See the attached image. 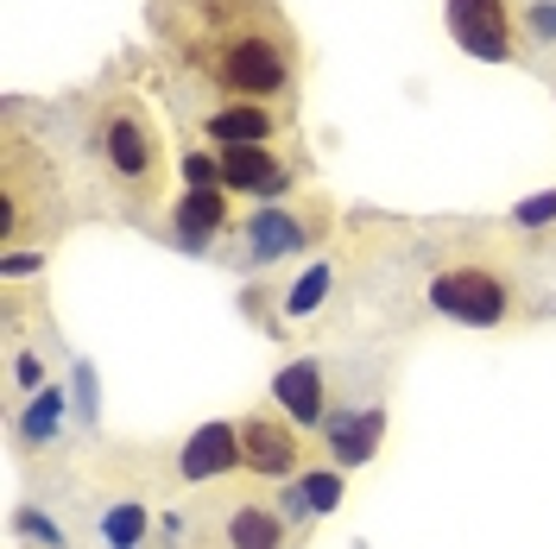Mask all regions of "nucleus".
I'll return each mask as SVG.
<instances>
[{
	"label": "nucleus",
	"instance_id": "nucleus-1",
	"mask_svg": "<svg viewBox=\"0 0 556 549\" xmlns=\"http://www.w3.org/2000/svg\"><path fill=\"white\" fill-rule=\"evenodd\" d=\"M430 304L443 316H455V322H468V329H493V322L513 316V291L486 266H455V272H443L430 284Z\"/></svg>",
	"mask_w": 556,
	"mask_h": 549
},
{
	"label": "nucleus",
	"instance_id": "nucleus-2",
	"mask_svg": "<svg viewBox=\"0 0 556 549\" xmlns=\"http://www.w3.org/2000/svg\"><path fill=\"white\" fill-rule=\"evenodd\" d=\"M222 82L235 95H278L291 82V64H285V38H260V33H241L222 44Z\"/></svg>",
	"mask_w": 556,
	"mask_h": 549
},
{
	"label": "nucleus",
	"instance_id": "nucleus-3",
	"mask_svg": "<svg viewBox=\"0 0 556 549\" xmlns=\"http://www.w3.org/2000/svg\"><path fill=\"white\" fill-rule=\"evenodd\" d=\"M450 33L468 58H513V20H506V0H450Z\"/></svg>",
	"mask_w": 556,
	"mask_h": 549
},
{
	"label": "nucleus",
	"instance_id": "nucleus-4",
	"mask_svg": "<svg viewBox=\"0 0 556 549\" xmlns=\"http://www.w3.org/2000/svg\"><path fill=\"white\" fill-rule=\"evenodd\" d=\"M241 461L253 474L285 481V474L298 468V436H291V423H285V417H247L241 423Z\"/></svg>",
	"mask_w": 556,
	"mask_h": 549
},
{
	"label": "nucleus",
	"instance_id": "nucleus-5",
	"mask_svg": "<svg viewBox=\"0 0 556 549\" xmlns=\"http://www.w3.org/2000/svg\"><path fill=\"white\" fill-rule=\"evenodd\" d=\"M108 165L127 177V183H139V177H152V165H159V145H152V127L146 120H134V114H108Z\"/></svg>",
	"mask_w": 556,
	"mask_h": 549
},
{
	"label": "nucleus",
	"instance_id": "nucleus-6",
	"mask_svg": "<svg viewBox=\"0 0 556 549\" xmlns=\"http://www.w3.org/2000/svg\"><path fill=\"white\" fill-rule=\"evenodd\" d=\"M241 461V423H203L190 443H184V481H208V474H228Z\"/></svg>",
	"mask_w": 556,
	"mask_h": 549
},
{
	"label": "nucleus",
	"instance_id": "nucleus-7",
	"mask_svg": "<svg viewBox=\"0 0 556 549\" xmlns=\"http://www.w3.org/2000/svg\"><path fill=\"white\" fill-rule=\"evenodd\" d=\"M222 183H228V190H247V196H278L291 177L273 165L266 145H228V152H222Z\"/></svg>",
	"mask_w": 556,
	"mask_h": 549
},
{
	"label": "nucleus",
	"instance_id": "nucleus-8",
	"mask_svg": "<svg viewBox=\"0 0 556 549\" xmlns=\"http://www.w3.org/2000/svg\"><path fill=\"white\" fill-rule=\"evenodd\" d=\"M273 398L278 411L291 417V423H323V367L316 360H298V367H285V373L273 379Z\"/></svg>",
	"mask_w": 556,
	"mask_h": 549
},
{
	"label": "nucleus",
	"instance_id": "nucleus-9",
	"mask_svg": "<svg viewBox=\"0 0 556 549\" xmlns=\"http://www.w3.org/2000/svg\"><path fill=\"white\" fill-rule=\"evenodd\" d=\"M247 259L253 266H266V259H285V253H298L304 246V221L298 215H285V208H260L253 221H247Z\"/></svg>",
	"mask_w": 556,
	"mask_h": 549
},
{
	"label": "nucleus",
	"instance_id": "nucleus-10",
	"mask_svg": "<svg viewBox=\"0 0 556 549\" xmlns=\"http://www.w3.org/2000/svg\"><path fill=\"white\" fill-rule=\"evenodd\" d=\"M380 436H386V417H380V411L336 417V430H329V455H336L342 468H361V461H374Z\"/></svg>",
	"mask_w": 556,
	"mask_h": 549
},
{
	"label": "nucleus",
	"instance_id": "nucleus-11",
	"mask_svg": "<svg viewBox=\"0 0 556 549\" xmlns=\"http://www.w3.org/2000/svg\"><path fill=\"white\" fill-rule=\"evenodd\" d=\"M208 139H222V145H266L273 139V114L260 102L222 107V114H208Z\"/></svg>",
	"mask_w": 556,
	"mask_h": 549
},
{
	"label": "nucleus",
	"instance_id": "nucleus-12",
	"mask_svg": "<svg viewBox=\"0 0 556 549\" xmlns=\"http://www.w3.org/2000/svg\"><path fill=\"white\" fill-rule=\"evenodd\" d=\"M222 215H228V196H222V190H190V196L177 203V241L203 246L208 234L222 228Z\"/></svg>",
	"mask_w": 556,
	"mask_h": 549
},
{
	"label": "nucleus",
	"instance_id": "nucleus-13",
	"mask_svg": "<svg viewBox=\"0 0 556 549\" xmlns=\"http://www.w3.org/2000/svg\"><path fill=\"white\" fill-rule=\"evenodd\" d=\"M228 549H285V524L266 506H241L228 518Z\"/></svg>",
	"mask_w": 556,
	"mask_h": 549
},
{
	"label": "nucleus",
	"instance_id": "nucleus-14",
	"mask_svg": "<svg viewBox=\"0 0 556 549\" xmlns=\"http://www.w3.org/2000/svg\"><path fill=\"white\" fill-rule=\"evenodd\" d=\"M329 278H336L329 266H311V272L285 291V316H316V309H323V297H329Z\"/></svg>",
	"mask_w": 556,
	"mask_h": 549
},
{
	"label": "nucleus",
	"instance_id": "nucleus-15",
	"mask_svg": "<svg viewBox=\"0 0 556 549\" xmlns=\"http://www.w3.org/2000/svg\"><path fill=\"white\" fill-rule=\"evenodd\" d=\"M102 537L114 549H134L139 537H146V506H114V512L102 518Z\"/></svg>",
	"mask_w": 556,
	"mask_h": 549
},
{
	"label": "nucleus",
	"instance_id": "nucleus-16",
	"mask_svg": "<svg viewBox=\"0 0 556 549\" xmlns=\"http://www.w3.org/2000/svg\"><path fill=\"white\" fill-rule=\"evenodd\" d=\"M298 493H304V506H311V512H336L342 481H336V474H304V481H298Z\"/></svg>",
	"mask_w": 556,
	"mask_h": 549
},
{
	"label": "nucleus",
	"instance_id": "nucleus-17",
	"mask_svg": "<svg viewBox=\"0 0 556 549\" xmlns=\"http://www.w3.org/2000/svg\"><path fill=\"white\" fill-rule=\"evenodd\" d=\"M58 417H64L58 392H38V398H33V411H26V436H51V430H58Z\"/></svg>",
	"mask_w": 556,
	"mask_h": 549
},
{
	"label": "nucleus",
	"instance_id": "nucleus-18",
	"mask_svg": "<svg viewBox=\"0 0 556 549\" xmlns=\"http://www.w3.org/2000/svg\"><path fill=\"white\" fill-rule=\"evenodd\" d=\"M184 177H190V190H215L222 165H215V158H203V152H190V158H184Z\"/></svg>",
	"mask_w": 556,
	"mask_h": 549
},
{
	"label": "nucleus",
	"instance_id": "nucleus-19",
	"mask_svg": "<svg viewBox=\"0 0 556 549\" xmlns=\"http://www.w3.org/2000/svg\"><path fill=\"white\" fill-rule=\"evenodd\" d=\"M513 221H525V228H538V221H556V190L551 196H531V203H519V215Z\"/></svg>",
	"mask_w": 556,
	"mask_h": 549
},
{
	"label": "nucleus",
	"instance_id": "nucleus-20",
	"mask_svg": "<svg viewBox=\"0 0 556 549\" xmlns=\"http://www.w3.org/2000/svg\"><path fill=\"white\" fill-rule=\"evenodd\" d=\"M531 26H538V33H556V7H538V13H531Z\"/></svg>",
	"mask_w": 556,
	"mask_h": 549
}]
</instances>
